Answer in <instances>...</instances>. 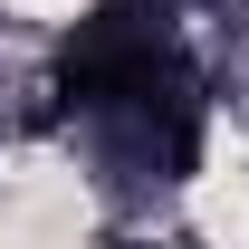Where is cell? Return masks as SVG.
Instances as JSON below:
<instances>
[{"label": "cell", "instance_id": "1", "mask_svg": "<svg viewBox=\"0 0 249 249\" xmlns=\"http://www.w3.org/2000/svg\"><path fill=\"white\" fill-rule=\"evenodd\" d=\"M10 10H29V19H58V10H77V0H10Z\"/></svg>", "mask_w": 249, "mask_h": 249}]
</instances>
